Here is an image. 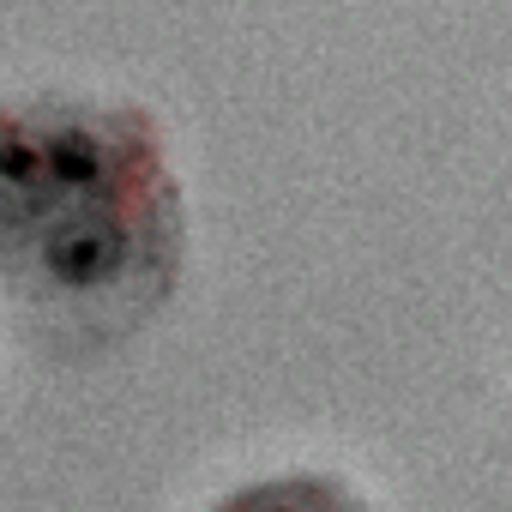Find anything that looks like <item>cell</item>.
<instances>
[{
	"instance_id": "cell-1",
	"label": "cell",
	"mask_w": 512,
	"mask_h": 512,
	"mask_svg": "<svg viewBox=\"0 0 512 512\" xmlns=\"http://www.w3.org/2000/svg\"><path fill=\"white\" fill-rule=\"evenodd\" d=\"M181 187L151 115L85 97L0 109V272L67 320L115 338L181 278Z\"/></svg>"
},
{
	"instance_id": "cell-2",
	"label": "cell",
	"mask_w": 512,
	"mask_h": 512,
	"mask_svg": "<svg viewBox=\"0 0 512 512\" xmlns=\"http://www.w3.org/2000/svg\"><path fill=\"white\" fill-rule=\"evenodd\" d=\"M217 512H374V506L332 476H272L229 494Z\"/></svg>"
}]
</instances>
